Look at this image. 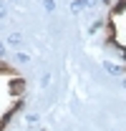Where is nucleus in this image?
Segmentation results:
<instances>
[{
  "instance_id": "4",
  "label": "nucleus",
  "mask_w": 126,
  "mask_h": 131,
  "mask_svg": "<svg viewBox=\"0 0 126 131\" xmlns=\"http://www.w3.org/2000/svg\"><path fill=\"white\" fill-rule=\"evenodd\" d=\"M18 61H23V63H28V61H30V56H28V53H18Z\"/></svg>"
},
{
  "instance_id": "1",
  "label": "nucleus",
  "mask_w": 126,
  "mask_h": 131,
  "mask_svg": "<svg viewBox=\"0 0 126 131\" xmlns=\"http://www.w3.org/2000/svg\"><path fill=\"white\" fill-rule=\"evenodd\" d=\"M103 71H109L111 76H116V78H121V76H126V71L121 68V66H113V63H109V61H103Z\"/></svg>"
},
{
  "instance_id": "2",
  "label": "nucleus",
  "mask_w": 126,
  "mask_h": 131,
  "mask_svg": "<svg viewBox=\"0 0 126 131\" xmlns=\"http://www.w3.org/2000/svg\"><path fill=\"white\" fill-rule=\"evenodd\" d=\"M93 3H96V0H76V3L71 5V10H73V13H81V10H86V8H91Z\"/></svg>"
},
{
  "instance_id": "8",
  "label": "nucleus",
  "mask_w": 126,
  "mask_h": 131,
  "mask_svg": "<svg viewBox=\"0 0 126 131\" xmlns=\"http://www.w3.org/2000/svg\"><path fill=\"white\" fill-rule=\"evenodd\" d=\"M101 3H103V5H109V3H111V0H101Z\"/></svg>"
},
{
  "instance_id": "6",
  "label": "nucleus",
  "mask_w": 126,
  "mask_h": 131,
  "mask_svg": "<svg viewBox=\"0 0 126 131\" xmlns=\"http://www.w3.org/2000/svg\"><path fill=\"white\" fill-rule=\"evenodd\" d=\"M3 53H5V46H3V43H0V56H3Z\"/></svg>"
},
{
  "instance_id": "5",
  "label": "nucleus",
  "mask_w": 126,
  "mask_h": 131,
  "mask_svg": "<svg viewBox=\"0 0 126 131\" xmlns=\"http://www.w3.org/2000/svg\"><path fill=\"white\" fill-rule=\"evenodd\" d=\"M43 5H46L48 10H53V8H56V3H53V0H43Z\"/></svg>"
},
{
  "instance_id": "7",
  "label": "nucleus",
  "mask_w": 126,
  "mask_h": 131,
  "mask_svg": "<svg viewBox=\"0 0 126 131\" xmlns=\"http://www.w3.org/2000/svg\"><path fill=\"white\" fill-rule=\"evenodd\" d=\"M0 15H5V8H3V5H0Z\"/></svg>"
},
{
  "instance_id": "3",
  "label": "nucleus",
  "mask_w": 126,
  "mask_h": 131,
  "mask_svg": "<svg viewBox=\"0 0 126 131\" xmlns=\"http://www.w3.org/2000/svg\"><path fill=\"white\" fill-rule=\"evenodd\" d=\"M8 43H10V46H20V33H13V35L8 38Z\"/></svg>"
}]
</instances>
